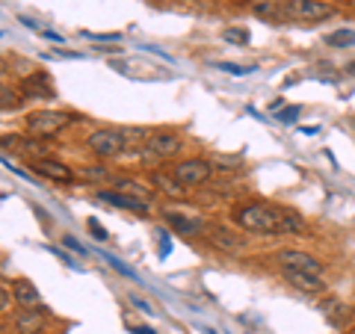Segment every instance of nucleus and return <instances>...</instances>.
<instances>
[{
  "label": "nucleus",
  "instance_id": "ddd939ff",
  "mask_svg": "<svg viewBox=\"0 0 355 334\" xmlns=\"http://www.w3.org/2000/svg\"><path fill=\"white\" fill-rule=\"evenodd\" d=\"M284 3L287 0H254L252 12L263 21H284Z\"/></svg>",
  "mask_w": 355,
  "mask_h": 334
},
{
  "label": "nucleus",
  "instance_id": "f03ea898",
  "mask_svg": "<svg viewBox=\"0 0 355 334\" xmlns=\"http://www.w3.org/2000/svg\"><path fill=\"white\" fill-rule=\"evenodd\" d=\"M335 15V6L326 0H287L284 3V21H299V24H314Z\"/></svg>",
  "mask_w": 355,
  "mask_h": 334
},
{
  "label": "nucleus",
  "instance_id": "393cba45",
  "mask_svg": "<svg viewBox=\"0 0 355 334\" xmlns=\"http://www.w3.org/2000/svg\"><path fill=\"white\" fill-rule=\"evenodd\" d=\"M86 39H95V42H119L121 36L119 33H83Z\"/></svg>",
  "mask_w": 355,
  "mask_h": 334
},
{
  "label": "nucleus",
  "instance_id": "6ab92c4d",
  "mask_svg": "<svg viewBox=\"0 0 355 334\" xmlns=\"http://www.w3.org/2000/svg\"><path fill=\"white\" fill-rule=\"evenodd\" d=\"M116 186L121 189V193H125V195H133V198H142V202H148V189L146 186H139L137 181H128V177H125V181H116Z\"/></svg>",
  "mask_w": 355,
  "mask_h": 334
},
{
  "label": "nucleus",
  "instance_id": "412c9836",
  "mask_svg": "<svg viewBox=\"0 0 355 334\" xmlns=\"http://www.w3.org/2000/svg\"><path fill=\"white\" fill-rule=\"evenodd\" d=\"M222 39L231 42V44H249V30H240V27H228L222 33Z\"/></svg>",
  "mask_w": 355,
  "mask_h": 334
},
{
  "label": "nucleus",
  "instance_id": "b1692460",
  "mask_svg": "<svg viewBox=\"0 0 355 334\" xmlns=\"http://www.w3.org/2000/svg\"><path fill=\"white\" fill-rule=\"evenodd\" d=\"M296 118H299V107H287V109H282V113L275 116V121H282V125H293Z\"/></svg>",
  "mask_w": 355,
  "mask_h": 334
},
{
  "label": "nucleus",
  "instance_id": "aec40b11",
  "mask_svg": "<svg viewBox=\"0 0 355 334\" xmlns=\"http://www.w3.org/2000/svg\"><path fill=\"white\" fill-rule=\"evenodd\" d=\"M329 44H335V48H352V44H355V30H338V33H331Z\"/></svg>",
  "mask_w": 355,
  "mask_h": 334
},
{
  "label": "nucleus",
  "instance_id": "7c9ffc66",
  "mask_svg": "<svg viewBox=\"0 0 355 334\" xmlns=\"http://www.w3.org/2000/svg\"><path fill=\"white\" fill-rule=\"evenodd\" d=\"M137 331H139V334H154L151 328H137Z\"/></svg>",
  "mask_w": 355,
  "mask_h": 334
},
{
  "label": "nucleus",
  "instance_id": "dca6fc26",
  "mask_svg": "<svg viewBox=\"0 0 355 334\" xmlns=\"http://www.w3.org/2000/svg\"><path fill=\"white\" fill-rule=\"evenodd\" d=\"M154 186H157L160 193L172 195V198H181V195H184V189H187L175 175H163V172H154Z\"/></svg>",
  "mask_w": 355,
  "mask_h": 334
},
{
  "label": "nucleus",
  "instance_id": "bb28decb",
  "mask_svg": "<svg viewBox=\"0 0 355 334\" xmlns=\"http://www.w3.org/2000/svg\"><path fill=\"white\" fill-rule=\"evenodd\" d=\"M89 231H92L98 240H110V237H107V231H104L101 225H98V219H89Z\"/></svg>",
  "mask_w": 355,
  "mask_h": 334
},
{
  "label": "nucleus",
  "instance_id": "423d86ee",
  "mask_svg": "<svg viewBox=\"0 0 355 334\" xmlns=\"http://www.w3.org/2000/svg\"><path fill=\"white\" fill-rule=\"evenodd\" d=\"M210 172H214V169H210L207 160H184V163L172 166V175L184 186H202L207 177H210Z\"/></svg>",
  "mask_w": 355,
  "mask_h": 334
},
{
  "label": "nucleus",
  "instance_id": "2eb2a0df",
  "mask_svg": "<svg viewBox=\"0 0 355 334\" xmlns=\"http://www.w3.org/2000/svg\"><path fill=\"white\" fill-rule=\"evenodd\" d=\"M207 237L214 240V246H219V249H228V252H237L243 243H240V237H234L231 231H225V228H219V225H210L207 228Z\"/></svg>",
  "mask_w": 355,
  "mask_h": 334
},
{
  "label": "nucleus",
  "instance_id": "cd10ccee",
  "mask_svg": "<svg viewBox=\"0 0 355 334\" xmlns=\"http://www.w3.org/2000/svg\"><path fill=\"white\" fill-rule=\"evenodd\" d=\"M9 107H18V98L12 95V92H9V89H3V109H9Z\"/></svg>",
  "mask_w": 355,
  "mask_h": 334
},
{
  "label": "nucleus",
  "instance_id": "5701e85b",
  "mask_svg": "<svg viewBox=\"0 0 355 334\" xmlns=\"http://www.w3.org/2000/svg\"><path fill=\"white\" fill-rule=\"evenodd\" d=\"M107 263L113 266V270H116L119 275H125V278H130V281H137V272H133V270H128V266L121 263L119 258H113V254H107Z\"/></svg>",
  "mask_w": 355,
  "mask_h": 334
},
{
  "label": "nucleus",
  "instance_id": "9d476101",
  "mask_svg": "<svg viewBox=\"0 0 355 334\" xmlns=\"http://www.w3.org/2000/svg\"><path fill=\"white\" fill-rule=\"evenodd\" d=\"M21 95H24V98H39V101H48V98H53V89H51L48 74H33V77H27V80L21 83Z\"/></svg>",
  "mask_w": 355,
  "mask_h": 334
},
{
  "label": "nucleus",
  "instance_id": "a878e982",
  "mask_svg": "<svg viewBox=\"0 0 355 334\" xmlns=\"http://www.w3.org/2000/svg\"><path fill=\"white\" fill-rule=\"evenodd\" d=\"M62 246H69L74 254H80V258H86V249L80 246V243H77L74 237H62Z\"/></svg>",
  "mask_w": 355,
  "mask_h": 334
},
{
  "label": "nucleus",
  "instance_id": "f257e3e1",
  "mask_svg": "<svg viewBox=\"0 0 355 334\" xmlns=\"http://www.w3.org/2000/svg\"><path fill=\"white\" fill-rule=\"evenodd\" d=\"M234 222L249 231V234H291L302 228V219L291 210H279L270 207L263 202H252V204H240L234 210Z\"/></svg>",
  "mask_w": 355,
  "mask_h": 334
},
{
  "label": "nucleus",
  "instance_id": "20e7f679",
  "mask_svg": "<svg viewBox=\"0 0 355 334\" xmlns=\"http://www.w3.org/2000/svg\"><path fill=\"white\" fill-rule=\"evenodd\" d=\"M65 125H69V116L57 109H36L33 116H27V130L33 137H57Z\"/></svg>",
  "mask_w": 355,
  "mask_h": 334
},
{
  "label": "nucleus",
  "instance_id": "39448f33",
  "mask_svg": "<svg viewBox=\"0 0 355 334\" xmlns=\"http://www.w3.org/2000/svg\"><path fill=\"white\" fill-rule=\"evenodd\" d=\"M184 148V142L178 133L172 130H154L146 137V151L154 154V157H160V160H169V157H178V151Z\"/></svg>",
  "mask_w": 355,
  "mask_h": 334
},
{
  "label": "nucleus",
  "instance_id": "f3484780",
  "mask_svg": "<svg viewBox=\"0 0 355 334\" xmlns=\"http://www.w3.org/2000/svg\"><path fill=\"white\" fill-rule=\"evenodd\" d=\"M15 299H18V302L24 305V308H36V305H39V290H36V287H33L30 281H18V284H15Z\"/></svg>",
  "mask_w": 355,
  "mask_h": 334
},
{
  "label": "nucleus",
  "instance_id": "c85d7f7f",
  "mask_svg": "<svg viewBox=\"0 0 355 334\" xmlns=\"http://www.w3.org/2000/svg\"><path fill=\"white\" fill-rule=\"evenodd\" d=\"M130 305H137L139 310H146V314H154V310H151V308H148L146 302H142V299H139V296H130Z\"/></svg>",
  "mask_w": 355,
  "mask_h": 334
},
{
  "label": "nucleus",
  "instance_id": "f8f14e48",
  "mask_svg": "<svg viewBox=\"0 0 355 334\" xmlns=\"http://www.w3.org/2000/svg\"><path fill=\"white\" fill-rule=\"evenodd\" d=\"M42 328H44V310H21L15 317L18 334H42Z\"/></svg>",
  "mask_w": 355,
  "mask_h": 334
},
{
  "label": "nucleus",
  "instance_id": "4468645a",
  "mask_svg": "<svg viewBox=\"0 0 355 334\" xmlns=\"http://www.w3.org/2000/svg\"><path fill=\"white\" fill-rule=\"evenodd\" d=\"M166 222H169L178 234H198L202 231V222L198 219H190L187 213H175V210H166Z\"/></svg>",
  "mask_w": 355,
  "mask_h": 334
},
{
  "label": "nucleus",
  "instance_id": "c756f323",
  "mask_svg": "<svg viewBox=\"0 0 355 334\" xmlns=\"http://www.w3.org/2000/svg\"><path fill=\"white\" fill-rule=\"evenodd\" d=\"M42 36H44V39H51V42H60V44H62V36H60V33H53V30H42Z\"/></svg>",
  "mask_w": 355,
  "mask_h": 334
},
{
  "label": "nucleus",
  "instance_id": "7ed1b4c3",
  "mask_svg": "<svg viewBox=\"0 0 355 334\" xmlns=\"http://www.w3.org/2000/svg\"><path fill=\"white\" fill-rule=\"evenodd\" d=\"M86 146L92 148L95 157H101V160H113V157H119V154L128 148V142H125V130L101 128V130H95L92 137L86 139Z\"/></svg>",
  "mask_w": 355,
  "mask_h": 334
},
{
  "label": "nucleus",
  "instance_id": "4be33fe9",
  "mask_svg": "<svg viewBox=\"0 0 355 334\" xmlns=\"http://www.w3.org/2000/svg\"><path fill=\"white\" fill-rule=\"evenodd\" d=\"M219 71H225V74H234V77H246L252 74V69H246V65H237V62H214Z\"/></svg>",
  "mask_w": 355,
  "mask_h": 334
},
{
  "label": "nucleus",
  "instance_id": "0eeeda50",
  "mask_svg": "<svg viewBox=\"0 0 355 334\" xmlns=\"http://www.w3.org/2000/svg\"><path fill=\"white\" fill-rule=\"evenodd\" d=\"M279 266H291V270H299V272H311V275H320L323 272V263H320L314 254L308 252H296V249H284L279 252Z\"/></svg>",
  "mask_w": 355,
  "mask_h": 334
},
{
  "label": "nucleus",
  "instance_id": "473e14b6",
  "mask_svg": "<svg viewBox=\"0 0 355 334\" xmlns=\"http://www.w3.org/2000/svg\"><path fill=\"white\" fill-rule=\"evenodd\" d=\"M349 6H355V0H349Z\"/></svg>",
  "mask_w": 355,
  "mask_h": 334
},
{
  "label": "nucleus",
  "instance_id": "a211bd4d",
  "mask_svg": "<svg viewBox=\"0 0 355 334\" xmlns=\"http://www.w3.org/2000/svg\"><path fill=\"white\" fill-rule=\"evenodd\" d=\"M80 177H83V181H89V184H107L110 181V172L104 169V166H83Z\"/></svg>",
  "mask_w": 355,
  "mask_h": 334
},
{
  "label": "nucleus",
  "instance_id": "9b49d317",
  "mask_svg": "<svg viewBox=\"0 0 355 334\" xmlns=\"http://www.w3.org/2000/svg\"><path fill=\"white\" fill-rule=\"evenodd\" d=\"M98 198H101V202L116 204L121 210H137V213H146V210H148V202L133 198V195H125V193H110V189H104V193H98Z\"/></svg>",
  "mask_w": 355,
  "mask_h": 334
},
{
  "label": "nucleus",
  "instance_id": "1a4fd4ad",
  "mask_svg": "<svg viewBox=\"0 0 355 334\" xmlns=\"http://www.w3.org/2000/svg\"><path fill=\"white\" fill-rule=\"evenodd\" d=\"M30 169L36 175H42V177H48V181H53V184H71V169L57 163V160H36Z\"/></svg>",
  "mask_w": 355,
  "mask_h": 334
},
{
  "label": "nucleus",
  "instance_id": "6e6552de",
  "mask_svg": "<svg viewBox=\"0 0 355 334\" xmlns=\"http://www.w3.org/2000/svg\"><path fill=\"white\" fill-rule=\"evenodd\" d=\"M282 275L296 287V290H302V293H323L326 290V284H323V278H320V275L299 272V270H291V266H282Z\"/></svg>",
  "mask_w": 355,
  "mask_h": 334
},
{
  "label": "nucleus",
  "instance_id": "2f4dec72",
  "mask_svg": "<svg viewBox=\"0 0 355 334\" xmlns=\"http://www.w3.org/2000/svg\"><path fill=\"white\" fill-rule=\"evenodd\" d=\"M205 334H216V331L214 328H205Z\"/></svg>",
  "mask_w": 355,
  "mask_h": 334
}]
</instances>
